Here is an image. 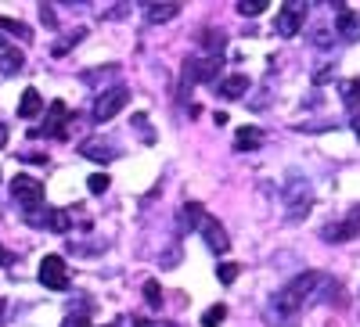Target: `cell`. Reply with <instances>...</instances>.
<instances>
[{
    "label": "cell",
    "mask_w": 360,
    "mask_h": 327,
    "mask_svg": "<svg viewBox=\"0 0 360 327\" xmlns=\"http://www.w3.org/2000/svg\"><path fill=\"white\" fill-rule=\"evenodd\" d=\"M217 91H220V98H227V101L242 98V94L249 91V76H238V72H234V76H224Z\"/></svg>",
    "instance_id": "cell-13"
},
{
    "label": "cell",
    "mask_w": 360,
    "mask_h": 327,
    "mask_svg": "<svg viewBox=\"0 0 360 327\" xmlns=\"http://www.w3.org/2000/svg\"><path fill=\"white\" fill-rule=\"evenodd\" d=\"M259 144H263V137H259L256 126L238 130V137H234V147H238V152H252V147H259Z\"/></svg>",
    "instance_id": "cell-15"
},
{
    "label": "cell",
    "mask_w": 360,
    "mask_h": 327,
    "mask_svg": "<svg viewBox=\"0 0 360 327\" xmlns=\"http://www.w3.org/2000/svg\"><path fill=\"white\" fill-rule=\"evenodd\" d=\"M0 29H8V33H15V36H29V29L25 25H18V22H11V18H0Z\"/></svg>",
    "instance_id": "cell-25"
},
{
    "label": "cell",
    "mask_w": 360,
    "mask_h": 327,
    "mask_svg": "<svg viewBox=\"0 0 360 327\" xmlns=\"http://www.w3.org/2000/svg\"><path fill=\"white\" fill-rule=\"evenodd\" d=\"M123 105H130V91L127 86H112V91H105L94 101V119L98 123H108V119H115L119 112H123Z\"/></svg>",
    "instance_id": "cell-4"
},
{
    "label": "cell",
    "mask_w": 360,
    "mask_h": 327,
    "mask_svg": "<svg viewBox=\"0 0 360 327\" xmlns=\"http://www.w3.org/2000/svg\"><path fill=\"white\" fill-rule=\"evenodd\" d=\"M33 223L37 227H47L54 234H65V230H72V213L69 209H47L44 216H33Z\"/></svg>",
    "instance_id": "cell-10"
},
{
    "label": "cell",
    "mask_w": 360,
    "mask_h": 327,
    "mask_svg": "<svg viewBox=\"0 0 360 327\" xmlns=\"http://www.w3.org/2000/svg\"><path fill=\"white\" fill-rule=\"evenodd\" d=\"M342 105H346V108H353V112L360 115V79L342 83Z\"/></svg>",
    "instance_id": "cell-16"
},
{
    "label": "cell",
    "mask_w": 360,
    "mask_h": 327,
    "mask_svg": "<svg viewBox=\"0 0 360 327\" xmlns=\"http://www.w3.org/2000/svg\"><path fill=\"white\" fill-rule=\"evenodd\" d=\"M137 327H173V323H159V320H137Z\"/></svg>",
    "instance_id": "cell-27"
},
{
    "label": "cell",
    "mask_w": 360,
    "mask_h": 327,
    "mask_svg": "<svg viewBox=\"0 0 360 327\" xmlns=\"http://www.w3.org/2000/svg\"><path fill=\"white\" fill-rule=\"evenodd\" d=\"M11 194H15V201L22 205L29 216H37V209L44 205V184L33 180V176H15V180H11Z\"/></svg>",
    "instance_id": "cell-2"
},
{
    "label": "cell",
    "mask_w": 360,
    "mask_h": 327,
    "mask_svg": "<svg viewBox=\"0 0 360 327\" xmlns=\"http://www.w3.org/2000/svg\"><path fill=\"white\" fill-rule=\"evenodd\" d=\"M4 144H8V126L0 123V147H4Z\"/></svg>",
    "instance_id": "cell-29"
},
{
    "label": "cell",
    "mask_w": 360,
    "mask_h": 327,
    "mask_svg": "<svg viewBox=\"0 0 360 327\" xmlns=\"http://www.w3.org/2000/svg\"><path fill=\"white\" fill-rule=\"evenodd\" d=\"M238 11H242V15H263L266 11V0H242Z\"/></svg>",
    "instance_id": "cell-23"
},
{
    "label": "cell",
    "mask_w": 360,
    "mask_h": 327,
    "mask_svg": "<svg viewBox=\"0 0 360 327\" xmlns=\"http://www.w3.org/2000/svg\"><path fill=\"white\" fill-rule=\"evenodd\" d=\"M224 316H227V309H224V306L205 309V313H202V327H220V323H224Z\"/></svg>",
    "instance_id": "cell-20"
},
{
    "label": "cell",
    "mask_w": 360,
    "mask_h": 327,
    "mask_svg": "<svg viewBox=\"0 0 360 327\" xmlns=\"http://www.w3.org/2000/svg\"><path fill=\"white\" fill-rule=\"evenodd\" d=\"M40 112H44L40 91H37V86H25V91H22V101H18V115H22V119H33V115H40Z\"/></svg>",
    "instance_id": "cell-14"
},
{
    "label": "cell",
    "mask_w": 360,
    "mask_h": 327,
    "mask_svg": "<svg viewBox=\"0 0 360 327\" xmlns=\"http://www.w3.org/2000/svg\"><path fill=\"white\" fill-rule=\"evenodd\" d=\"M335 29H339V36H342V40L356 44V40H360V15H356V11H346V8L339 4V18H335Z\"/></svg>",
    "instance_id": "cell-11"
},
{
    "label": "cell",
    "mask_w": 360,
    "mask_h": 327,
    "mask_svg": "<svg viewBox=\"0 0 360 327\" xmlns=\"http://www.w3.org/2000/svg\"><path fill=\"white\" fill-rule=\"evenodd\" d=\"M83 40V29H79V33H72V36H65V40H58V47H54V54H65L72 44H79Z\"/></svg>",
    "instance_id": "cell-26"
},
{
    "label": "cell",
    "mask_w": 360,
    "mask_h": 327,
    "mask_svg": "<svg viewBox=\"0 0 360 327\" xmlns=\"http://www.w3.org/2000/svg\"><path fill=\"white\" fill-rule=\"evenodd\" d=\"M148 15L152 22H169L173 15H180V4H148Z\"/></svg>",
    "instance_id": "cell-18"
},
{
    "label": "cell",
    "mask_w": 360,
    "mask_h": 327,
    "mask_svg": "<svg viewBox=\"0 0 360 327\" xmlns=\"http://www.w3.org/2000/svg\"><path fill=\"white\" fill-rule=\"evenodd\" d=\"M220 65H224L220 51H202V54L188 58L184 72H188V76H191L195 83H209V79H217V76H220Z\"/></svg>",
    "instance_id": "cell-3"
},
{
    "label": "cell",
    "mask_w": 360,
    "mask_h": 327,
    "mask_svg": "<svg viewBox=\"0 0 360 327\" xmlns=\"http://www.w3.org/2000/svg\"><path fill=\"white\" fill-rule=\"evenodd\" d=\"M353 133H356V140H360V115L353 119Z\"/></svg>",
    "instance_id": "cell-31"
},
{
    "label": "cell",
    "mask_w": 360,
    "mask_h": 327,
    "mask_svg": "<svg viewBox=\"0 0 360 327\" xmlns=\"http://www.w3.org/2000/svg\"><path fill=\"white\" fill-rule=\"evenodd\" d=\"M202 237H205V245L213 248L217 255H224V252L231 248V241H227V230H224L213 216H205V223H202Z\"/></svg>",
    "instance_id": "cell-9"
},
{
    "label": "cell",
    "mask_w": 360,
    "mask_h": 327,
    "mask_svg": "<svg viewBox=\"0 0 360 327\" xmlns=\"http://www.w3.org/2000/svg\"><path fill=\"white\" fill-rule=\"evenodd\" d=\"M40 284L51 291H65L69 288V266L62 255H44L40 262Z\"/></svg>",
    "instance_id": "cell-5"
},
{
    "label": "cell",
    "mask_w": 360,
    "mask_h": 327,
    "mask_svg": "<svg viewBox=\"0 0 360 327\" xmlns=\"http://www.w3.org/2000/svg\"><path fill=\"white\" fill-rule=\"evenodd\" d=\"M144 299L152 302V306H159V302H162V288H159L155 281H148V284H144Z\"/></svg>",
    "instance_id": "cell-24"
},
{
    "label": "cell",
    "mask_w": 360,
    "mask_h": 327,
    "mask_svg": "<svg viewBox=\"0 0 360 327\" xmlns=\"http://www.w3.org/2000/svg\"><path fill=\"white\" fill-rule=\"evenodd\" d=\"M108 327H119V323H108Z\"/></svg>",
    "instance_id": "cell-32"
},
{
    "label": "cell",
    "mask_w": 360,
    "mask_h": 327,
    "mask_svg": "<svg viewBox=\"0 0 360 327\" xmlns=\"http://www.w3.org/2000/svg\"><path fill=\"white\" fill-rule=\"evenodd\" d=\"M65 327H90V320H86V316H76V320H69Z\"/></svg>",
    "instance_id": "cell-28"
},
{
    "label": "cell",
    "mask_w": 360,
    "mask_h": 327,
    "mask_svg": "<svg viewBox=\"0 0 360 327\" xmlns=\"http://www.w3.org/2000/svg\"><path fill=\"white\" fill-rule=\"evenodd\" d=\"M202 223H205V213H202L198 201L180 205V213H176V227H180V230H198Z\"/></svg>",
    "instance_id": "cell-12"
},
{
    "label": "cell",
    "mask_w": 360,
    "mask_h": 327,
    "mask_svg": "<svg viewBox=\"0 0 360 327\" xmlns=\"http://www.w3.org/2000/svg\"><path fill=\"white\" fill-rule=\"evenodd\" d=\"M65 123H69V108H65V101H51L44 126L33 130V137H58V140H62V137H65Z\"/></svg>",
    "instance_id": "cell-6"
},
{
    "label": "cell",
    "mask_w": 360,
    "mask_h": 327,
    "mask_svg": "<svg viewBox=\"0 0 360 327\" xmlns=\"http://www.w3.org/2000/svg\"><path fill=\"white\" fill-rule=\"evenodd\" d=\"M217 277H220V284H234L238 281V262H224L217 270Z\"/></svg>",
    "instance_id": "cell-21"
},
{
    "label": "cell",
    "mask_w": 360,
    "mask_h": 327,
    "mask_svg": "<svg viewBox=\"0 0 360 327\" xmlns=\"http://www.w3.org/2000/svg\"><path fill=\"white\" fill-rule=\"evenodd\" d=\"M83 155H90V159H112L115 152L108 144H98V140H90V144H83Z\"/></svg>",
    "instance_id": "cell-19"
},
{
    "label": "cell",
    "mask_w": 360,
    "mask_h": 327,
    "mask_svg": "<svg viewBox=\"0 0 360 327\" xmlns=\"http://www.w3.org/2000/svg\"><path fill=\"white\" fill-rule=\"evenodd\" d=\"M22 65H25V58H22V51H4V54H0V72H4V76L18 72Z\"/></svg>",
    "instance_id": "cell-17"
},
{
    "label": "cell",
    "mask_w": 360,
    "mask_h": 327,
    "mask_svg": "<svg viewBox=\"0 0 360 327\" xmlns=\"http://www.w3.org/2000/svg\"><path fill=\"white\" fill-rule=\"evenodd\" d=\"M11 262V252H4V248H0V266H8Z\"/></svg>",
    "instance_id": "cell-30"
},
{
    "label": "cell",
    "mask_w": 360,
    "mask_h": 327,
    "mask_svg": "<svg viewBox=\"0 0 360 327\" xmlns=\"http://www.w3.org/2000/svg\"><path fill=\"white\" fill-rule=\"evenodd\" d=\"M360 234V205L349 209L346 223H335V227H324V241H349V237Z\"/></svg>",
    "instance_id": "cell-8"
},
{
    "label": "cell",
    "mask_w": 360,
    "mask_h": 327,
    "mask_svg": "<svg viewBox=\"0 0 360 327\" xmlns=\"http://www.w3.org/2000/svg\"><path fill=\"white\" fill-rule=\"evenodd\" d=\"M108 184H112V180H108V173H94V176H90V180H86V187L94 191V194L108 191Z\"/></svg>",
    "instance_id": "cell-22"
},
{
    "label": "cell",
    "mask_w": 360,
    "mask_h": 327,
    "mask_svg": "<svg viewBox=\"0 0 360 327\" xmlns=\"http://www.w3.org/2000/svg\"><path fill=\"white\" fill-rule=\"evenodd\" d=\"M303 15H307V4H285L281 11H278V18H274V29H278V36H295L299 29H303Z\"/></svg>",
    "instance_id": "cell-7"
},
{
    "label": "cell",
    "mask_w": 360,
    "mask_h": 327,
    "mask_svg": "<svg viewBox=\"0 0 360 327\" xmlns=\"http://www.w3.org/2000/svg\"><path fill=\"white\" fill-rule=\"evenodd\" d=\"M321 284H324V274H303V277H295L292 284H285L274 295V302H270V306H274L278 316H292V313L307 309L314 302V295H317Z\"/></svg>",
    "instance_id": "cell-1"
}]
</instances>
